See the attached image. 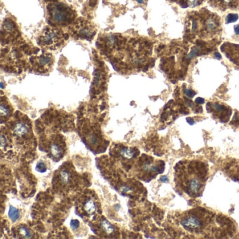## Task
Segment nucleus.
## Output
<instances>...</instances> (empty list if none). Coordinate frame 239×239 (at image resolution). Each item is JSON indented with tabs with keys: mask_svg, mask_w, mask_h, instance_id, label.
<instances>
[{
	"mask_svg": "<svg viewBox=\"0 0 239 239\" xmlns=\"http://www.w3.org/2000/svg\"><path fill=\"white\" fill-rule=\"evenodd\" d=\"M36 170H37L38 172H40L41 173H44L46 171V166L45 163L42 162H39L37 166H36Z\"/></svg>",
	"mask_w": 239,
	"mask_h": 239,
	"instance_id": "14",
	"label": "nucleus"
},
{
	"mask_svg": "<svg viewBox=\"0 0 239 239\" xmlns=\"http://www.w3.org/2000/svg\"><path fill=\"white\" fill-rule=\"evenodd\" d=\"M70 179H71V175L68 171L63 170L60 173V180L63 184L65 185L68 184L69 181H70Z\"/></svg>",
	"mask_w": 239,
	"mask_h": 239,
	"instance_id": "10",
	"label": "nucleus"
},
{
	"mask_svg": "<svg viewBox=\"0 0 239 239\" xmlns=\"http://www.w3.org/2000/svg\"><path fill=\"white\" fill-rule=\"evenodd\" d=\"M9 217L13 222L17 221L20 218V212L17 208L11 206L9 210Z\"/></svg>",
	"mask_w": 239,
	"mask_h": 239,
	"instance_id": "8",
	"label": "nucleus"
},
{
	"mask_svg": "<svg viewBox=\"0 0 239 239\" xmlns=\"http://www.w3.org/2000/svg\"><path fill=\"white\" fill-rule=\"evenodd\" d=\"M181 224L186 230L196 231L201 229L203 226V222L199 216L193 214L183 219Z\"/></svg>",
	"mask_w": 239,
	"mask_h": 239,
	"instance_id": "3",
	"label": "nucleus"
},
{
	"mask_svg": "<svg viewBox=\"0 0 239 239\" xmlns=\"http://www.w3.org/2000/svg\"><path fill=\"white\" fill-rule=\"evenodd\" d=\"M51 58L50 55H42L40 57V59H39V63H40V65L41 66H45L51 63Z\"/></svg>",
	"mask_w": 239,
	"mask_h": 239,
	"instance_id": "13",
	"label": "nucleus"
},
{
	"mask_svg": "<svg viewBox=\"0 0 239 239\" xmlns=\"http://www.w3.org/2000/svg\"><path fill=\"white\" fill-rule=\"evenodd\" d=\"M101 227L102 229L103 230L105 233H107V234H111V233L114 232V227L107 220L103 219V220L101 222Z\"/></svg>",
	"mask_w": 239,
	"mask_h": 239,
	"instance_id": "7",
	"label": "nucleus"
},
{
	"mask_svg": "<svg viewBox=\"0 0 239 239\" xmlns=\"http://www.w3.org/2000/svg\"><path fill=\"white\" fill-rule=\"evenodd\" d=\"M136 1H137L138 3H140V4H143L144 2V0H136Z\"/></svg>",
	"mask_w": 239,
	"mask_h": 239,
	"instance_id": "28",
	"label": "nucleus"
},
{
	"mask_svg": "<svg viewBox=\"0 0 239 239\" xmlns=\"http://www.w3.org/2000/svg\"><path fill=\"white\" fill-rule=\"evenodd\" d=\"M215 57H216L217 58H218V59H221V58H222V56H221V55H220V54H219V53H218V52H216V53H215Z\"/></svg>",
	"mask_w": 239,
	"mask_h": 239,
	"instance_id": "27",
	"label": "nucleus"
},
{
	"mask_svg": "<svg viewBox=\"0 0 239 239\" xmlns=\"http://www.w3.org/2000/svg\"><path fill=\"white\" fill-rule=\"evenodd\" d=\"M60 35V32H58V30L47 28L40 38V42L44 45L49 46L50 48L54 46H58L61 44Z\"/></svg>",
	"mask_w": 239,
	"mask_h": 239,
	"instance_id": "2",
	"label": "nucleus"
},
{
	"mask_svg": "<svg viewBox=\"0 0 239 239\" xmlns=\"http://www.w3.org/2000/svg\"><path fill=\"white\" fill-rule=\"evenodd\" d=\"M70 227L72 229H76L79 227V222L77 219H72L70 222Z\"/></svg>",
	"mask_w": 239,
	"mask_h": 239,
	"instance_id": "19",
	"label": "nucleus"
},
{
	"mask_svg": "<svg viewBox=\"0 0 239 239\" xmlns=\"http://www.w3.org/2000/svg\"><path fill=\"white\" fill-rule=\"evenodd\" d=\"M238 19V14H234V13H229V14L227 16V17L226 18V22H227V23H234V22L237 21Z\"/></svg>",
	"mask_w": 239,
	"mask_h": 239,
	"instance_id": "15",
	"label": "nucleus"
},
{
	"mask_svg": "<svg viewBox=\"0 0 239 239\" xmlns=\"http://www.w3.org/2000/svg\"><path fill=\"white\" fill-rule=\"evenodd\" d=\"M161 181H162V182H168V177H166V176H162V177H161Z\"/></svg>",
	"mask_w": 239,
	"mask_h": 239,
	"instance_id": "23",
	"label": "nucleus"
},
{
	"mask_svg": "<svg viewBox=\"0 0 239 239\" xmlns=\"http://www.w3.org/2000/svg\"><path fill=\"white\" fill-rule=\"evenodd\" d=\"M187 121L188 122V124H190V125H193L194 124V119H192L191 118H187Z\"/></svg>",
	"mask_w": 239,
	"mask_h": 239,
	"instance_id": "25",
	"label": "nucleus"
},
{
	"mask_svg": "<svg viewBox=\"0 0 239 239\" xmlns=\"http://www.w3.org/2000/svg\"><path fill=\"white\" fill-rule=\"evenodd\" d=\"M6 144V138L3 135H1V146L4 147Z\"/></svg>",
	"mask_w": 239,
	"mask_h": 239,
	"instance_id": "21",
	"label": "nucleus"
},
{
	"mask_svg": "<svg viewBox=\"0 0 239 239\" xmlns=\"http://www.w3.org/2000/svg\"><path fill=\"white\" fill-rule=\"evenodd\" d=\"M119 153H120L121 157L125 158H131L133 157V155H134V153L133 152L132 150L129 148L121 149Z\"/></svg>",
	"mask_w": 239,
	"mask_h": 239,
	"instance_id": "12",
	"label": "nucleus"
},
{
	"mask_svg": "<svg viewBox=\"0 0 239 239\" xmlns=\"http://www.w3.org/2000/svg\"><path fill=\"white\" fill-rule=\"evenodd\" d=\"M195 102H196V103H199V104H204L205 102V101L204 98H197L196 100H195Z\"/></svg>",
	"mask_w": 239,
	"mask_h": 239,
	"instance_id": "22",
	"label": "nucleus"
},
{
	"mask_svg": "<svg viewBox=\"0 0 239 239\" xmlns=\"http://www.w3.org/2000/svg\"><path fill=\"white\" fill-rule=\"evenodd\" d=\"M28 132V128L23 123L16 124L13 127V133L18 136H23Z\"/></svg>",
	"mask_w": 239,
	"mask_h": 239,
	"instance_id": "4",
	"label": "nucleus"
},
{
	"mask_svg": "<svg viewBox=\"0 0 239 239\" xmlns=\"http://www.w3.org/2000/svg\"><path fill=\"white\" fill-rule=\"evenodd\" d=\"M234 31L236 35H239V25L234 27Z\"/></svg>",
	"mask_w": 239,
	"mask_h": 239,
	"instance_id": "26",
	"label": "nucleus"
},
{
	"mask_svg": "<svg viewBox=\"0 0 239 239\" xmlns=\"http://www.w3.org/2000/svg\"><path fill=\"white\" fill-rule=\"evenodd\" d=\"M19 233L24 238H31L32 237V233L29 229H27L26 227L22 226L18 229Z\"/></svg>",
	"mask_w": 239,
	"mask_h": 239,
	"instance_id": "9",
	"label": "nucleus"
},
{
	"mask_svg": "<svg viewBox=\"0 0 239 239\" xmlns=\"http://www.w3.org/2000/svg\"><path fill=\"white\" fill-rule=\"evenodd\" d=\"M187 4L190 7H195L200 4L201 0H187Z\"/></svg>",
	"mask_w": 239,
	"mask_h": 239,
	"instance_id": "18",
	"label": "nucleus"
},
{
	"mask_svg": "<svg viewBox=\"0 0 239 239\" xmlns=\"http://www.w3.org/2000/svg\"><path fill=\"white\" fill-rule=\"evenodd\" d=\"M51 152L54 157H59L62 154V149L58 144H54L51 147Z\"/></svg>",
	"mask_w": 239,
	"mask_h": 239,
	"instance_id": "11",
	"label": "nucleus"
},
{
	"mask_svg": "<svg viewBox=\"0 0 239 239\" xmlns=\"http://www.w3.org/2000/svg\"><path fill=\"white\" fill-rule=\"evenodd\" d=\"M97 2V0H90V6L91 7H95V5Z\"/></svg>",
	"mask_w": 239,
	"mask_h": 239,
	"instance_id": "24",
	"label": "nucleus"
},
{
	"mask_svg": "<svg viewBox=\"0 0 239 239\" xmlns=\"http://www.w3.org/2000/svg\"><path fill=\"white\" fill-rule=\"evenodd\" d=\"M84 208L86 212L89 214V215H91V214H93L96 211V205L95 202L92 201V200L88 199L85 202Z\"/></svg>",
	"mask_w": 239,
	"mask_h": 239,
	"instance_id": "6",
	"label": "nucleus"
},
{
	"mask_svg": "<svg viewBox=\"0 0 239 239\" xmlns=\"http://www.w3.org/2000/svg\"><path fill=\"white\" fill-rule=\"evenodd\" d=\"M205 26H206V28L208 31L214 32L218 29L219 24L215 18L210 17L207 19L206 22H205Z\"/></svg>",
	"mask_w": 239,
	"mask_h": 239,
	"instance_id": "5",
	"label": "nucleus"
},
{
	"mask_svg": "<svg viewBox=\"0 0 239 239\" xmlns=\"http://www.w3.org/2000/svg\"><path fill=\"white\" fill-rule=\"evenodd\" d=\"M0 112H1V115L2 116H5L9 115V110L5 105L2 104L1 106H0Z\"/></svg>",
	"mask_w": 239,
	"mask_h": 239,
	"instance_id": "16",
	"label": "nucleus"
},
{
	"mask_svg": "<svg viewBox=\"0 0 239 239\" xmlns=\"http://www.w3.org/2000/svg\"><path fill=\"white\" fill-rule=\"evenodd\" d=\"M218 1L224 6H232L236 2V0H218Z\"/></svg>",
	"mask_w": 239,
	"mask_h": 239,
	"instance_id": "17",
	"label": "nucleus"
},
{
	"mask_svg": "<svg viewBox=\"0 0 239 239\" xmlns=\"http://www.w3.org/2000/svg\"><path fill=\"white\" fill-rule=\"evenodd\" d=\"M51 3L47 7L49 19L52 22L59 25H66L71 23L74 18V13L71 9L62 3Z\"/></svg>",
	"mask_w": 239,
	"mask_h": 239,
	"instance_id": "1",
	"label": "nucleus"
},
{
	"mask_svg": "<svg viewBox=\"0 0 239 239\" xmlns=\"http://www.w3.org/2000/svg\"><path fill=\"white\" fill-rule=\"evenodd\" d=\"M184 92L186 94V96L190 97V98H192V97L196 95V93L191 89H186L185 90Z\"/></svg>",
	"mask_w": 239,
	"mask_h": 239,
	"instance_id": "20",
	"label": "nucleus"
}]
</instances>
